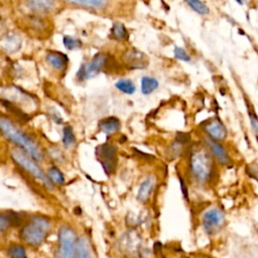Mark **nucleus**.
Returning <instances> with one entry per match:
<instances>
[{"label":"nucleus","mask_w":258,"mask_h":258,"mask_svg":"<svg viewBox=\"0 0 258 258\" xmlns=\"http://www.w3.org/2000/svg\"><path fill=\"white\" fill-rule=\"evenodd\" d=\"M10 156L16 164H18L20 167H22L24 170L29 172L34 177L40 179L47 188L52 189V182L49 180L47 175L44 174L40 166L34 161L35 159L23 148L14 147L10 151Z\"/></svg>","instance_id":"obj_3"},{"label":"nucleus","mask_w":258,"mask_h":258,"mask_svg":"<svg viewBox=\"0 0 258 258\" xmlns=\"http://www.w3.org/2000/svg\"><path fill=\"white\" fill-rule=\"evenodd\" d=\"M204 128L208 135L217 141L223 140L227 136V129L219 119H212L206 123Z\"/></svg>","instance_id":"obj_10"},{"label":"nucleus","mask_w":258,"mask_h":258,"mask_svg":"<svg viewBox=\"0 0 258 258\" xmlns=\"http://www.w3.org/2000/svg\"><path fill=\"white\" fill-rule=\"evenodd\" d=\"M0 128L2 134L10 141L14 142L26 152H28L36 161L43 160V153L39 146L26 134L21 132L12 122L6 117H1Z\"/></svg>","instance_id":"obj_1"},{"label":"nucleus","mask_w":258,"mask_h":258,"mask_svg":"<svg viewBox=\"0 0 258 258\" xmlns=\"http://www.w3.org/2000/svg\"><path fill=\"white\" fill-rule=\"evenodd\" d=\"M175 140L180 142L181 144H186L189 141V134L183 133V132H178V133H176Z\"/></svg>","instance_id":"obj_31"},{"label":"nucleus","mask_w":258,"mask_h":258,"mask_svg":"<svg viewBox=\"0 0 258 258\" xmlns=\"http://www.w3.org/2000/svg\"><path fill=\"white\" fill-rule=\"evenodd\" d=\"M46 62L55 71L62 72L68 64V56L59 51H48L45 56Z\"/></svg>","instance_id":"obj_11"},{"label":"nucleus","mask_w":258,"mask_h":258,"mask_svg":"<svg viewBox=\"0 0 258 258\" xmlns=\"http://www.w3.org/2000/svg\"><path fill=\"white\" fill-rule=\"evenodd\" d=\"M47 177L49 180L57 185H61L64 183V176L62 172L55 166H51L47 170Z\"/></svg>","instance_id":"obj_23"},{"label":"nucleus","mask_w":258,"mask_h":258,"mask_svg":"<svg viewBox=\"0 0 258 258\" xmlns=\"http://www.w3.org/2000/svg\"><path fill=\"white\" fill-rule=\"evenodd\" d=\"M123 61L130 70H142L148 66L147 55L136 49L127 50L123 54Z\"/></svg>","instance_id":"obj_9"},{"label":"nucleus","mask_w":258,"mask_h":258,"mask_svg":"<svg viewBox=\"0 0 258 258\" xmlns=\"http://www.w3.org/2000/svg\"><path fill=\"white\" fill-rule=\"evenodd\" d=\"M62 43L64 45L66 48H68L69 50H73V49H79L82 46V42L81 40H79L78 38L66 35L62 38Z\"/></svg>","instance_id":"obj_27"},{"label":"nucleus","mask_w":258,"mask_h":258,"mask_svg":"<svg viewBox=\"0 0 258 258\" xmlns=\"http://www.w3.org/2000/svg\"><path fill=\"white\" fill-rule=\"evenodd\" d=\"M154 183H155V180L152 176H148L142 181V183L139 186L137 197H136L138 202L145 203L148 200V198L150 197V194L152 191V188L154 186Z\"/></svg>","instance_id":"obj_15"},{"label":"nucleus","mask_w":258,"mask_h":258,"mask_svg":"<svg viewBox=\"0 0 258 258\" xmlns=\"http://www.w3.org/2000/svg\"><path fill=\"white\" fill-rule=\"evenodd\" d=\"M134 151H135V153H136V155H139L140 157H142L143 159H145V160H151V159H154V156H152V155H149V154H146V153H144V152H141L140 150H138V149H133Z\"/></svg>","instance_id":"obj_33"},{"label":"nucleus","mask_w":258,"mask_h":258,"mask_svg":"<svg viewBox=\"0 0 258 258\" xmlns=\"http://www.w3.org/2000/svg\"><path fill=\"white\" fill-rule=\"evenodd\" d=\"M186 2V4L197 13L202 14V15H206L210 12L208 6L201 0H184Z\"/></svg>","instance_id":"obj_24"},{"label":"nucleus","mask_w":258,"mask_h":258,"mask_svg":"<svg viewBox=\"0 0 258 258\" xmlns=\"http://www.w3.org/2000/svg\"><path fill=\"white\" fill-rule=\"evenodd\" d=\"M161 248H162V244L160 243V242H155V244H154V246H153V249H154V251L155 252H158V251H160L161 250Z\"/></svg>","instance_id":"obj_34"},{"label":"nucleus","mask_w":258,"mask_h":258,"mask_svg":"<svg viewBox=\"0 0 258 258\" xmlns=\"http://www.w3.org/2000/svg\"><path fill=\"white\" fill-rule=\"evenodd\" d=\"M66 1L76 5L93 8V9L104 8L108 3V0H66Z\"/></svg>","instance_id":"obj_19"},{"label":"nucleus","mask_w":258,"mask_h":258,"mask_svg":"<svg viewBox=\"0 0 258 258\" xmlns=\"http://www.w3.org/2000/svg\"><path fill=\"white\" fill-rule=\"evenodd\" d=\"M115 87L119 91H121L127 95H132L136 91V87H135L134 83L131 80H127V79H121V80L117 81L115 84Z\"/></svg>","instance_id":"obj_20"},{"label":"nucleus","mask_w":258,"mask_h":258,"mask_svg":"<svg viewBox=\"0 0 258 258\" xmlns=\"http://www.w3.org/2000/svg\"><path fill=\"white\" fill-rule=\"evenodd\" d=\"M158 81L153 77L145 76L141 79V93L143 95H150L158 88Z\"/></svg>","instance_id":"obj_18"},{"label":"nucleus","mask_w":258,"mask_h":258,"mask_svg":"<svg viewBox=\"0 0 258 258\" xmlns=\"http://www.w3.org/2000/svg\"><path fill=\"white\" fill-rule=\"evenodd\" d=\"M107 63V56L103 53L96 54L92 60L88 63H83L77 74V78L80 81L93 79L105 68Z\"/></svg>","instance_id":"obj_7"},{"label":"nucleus","mask_w":258,"mask_h":258,"mask_svg":"<svg viewBox=\"0 0 258 258\" xmlns=\"http://www.w3.org/2000/svg\"><path fill=\"white\" fill-rule=\"evenodd\" d=\"M58 249L56 256L71 258L76 256L77 249V234L69 226H61L57 234Z\"/></svg>","instance_id":"obj_5"},{"label":"nucleus","mask_w":258,"mask_h":258,"mask_svg":"<svg viewBox=\"0 0 258 258\" xmlns=\"http://www.w3.org/2000/svg\"><path fill=\"white\" fill-rule=\"evenodd\" d=\"M2 49L8 53H13L17 51L21 46V39L18 35L7 34L1 40Z\"/></svg>","instance_id":"obj_14"},{"label":"nucleus","mask_w":258,"mask_h":258,"mask_svg":"<svg viewBox=\"0 0 258 258\" xmlns=\"http://www.w3.org/2000/svg\"><path fill=\"white\" fill-rule=\"evenodd\" d=\"M179 177V182H180V188H181V191H182V195L183 197L186 199V201H188V195H187V188H186V185L183 181V179L181 178V176H178Z\"/></svg>","instance_id":"obj_32"},{"label":"nucleus","mask_w":258,"mask_h":258,"mask_svg":"<svg viewBox=\"0 0 258 258\" xmlns=\"http://www.w3.org/2000/svg\"><path fill=\"white\" fill-rule=\"evenodd\" d=\"M7 254H8V256L13 257V258H25L26 250L21 245H13L8 248Z\"/></svg>","instance_id":"obj_26"},{"label":"nucleus","mask_w":258,"mask_h":258,"mask_svg":"<svg viewBox=\"0 0 258 258\" xmlns=\"http://www.w3.org/2000/svg\"><path fill=\"white\" fill-rule=\"evenodd\" d=\"M62 143L66 148H72L76 144V137L72 126L67 125L62 130Z\"/></svg>","instance_id":"obj_22"},{"label":"nucleus","mask_w":258,"mask_h":258,"mask_svg":"<svg viewBox=\"0 0 258 258\" xmlns=\"http://www.w3.org/2000/svg\"><path fill=\"white\" fill-rule=\"evenodd\" d=\"M98 127L105 134L111 135L120 130L121 124H120V121L116 117H108V118L102 119L99 122Z\"/></svg>","instance_id":"obj_13"},{"label":"nucleus","mask_w":258,"mask_h":258,"mask_svg":"<svg viewBox=\"0 0 258 258\" xmlns=\"http://www.w3.org/2000/svg\"><path fill=\"white\" fill-rule=\"evenodd\" d=\"M49 230L50 223L46 218L34 216L31 217L30 222L21 229L20 237L27 245L38 246L44 241Z\"/></svg>","instance_id":"obj_2"},{"label":"nucleus","mask_w":258,"mask_h":258,"mask_svg":"<svg viewBox=\"0 0 258 258\" xmlns=\"http://www.w3.org/2000/svg\"><path fill=\"white\" fill-rule=\"evenodd\" d=\"M206 142H207L208 146L210 147V149H211L213 155L216 157V159H217L220 163H222V164H227V163H229L230 158H229V155H228L226 149H225L221 144H219V143L217 142V140L212 139L211 137H209V138L206 139Z\"/></svg>","instance_id":"obj_12"},{"label":"nucleus","mask_w":258,"mask_h":258,"mask_svg":"<svg viewBox=\"0 0 258 258\" xmlns=\"http://www.w3.org/2000/svg\"><path fill=\"white\" fill-rule=\"evenodd\" d=\"M225 215L217 208L207 211L203 216V226L208 234L215 233L224 223Z\"/></svg>","instance_id":"obj_8"},{"label":"nucleus","mask_w":258,"mask_h":258,"mask_svg":"<svg viewBox=\"0 0 258 258\" xmlns=\"http://www.w3.org/2000/svg\"><path fill=\"white\" fill-rule=\"evenodd\" d=\"M189 168L197 180L201 182L207 181L213 170L211 157L204 150L192 151L189 159Z\"/></svg>","instance_id":"obj_4"},{"label":"nucleus","mask_w":258,"mask_h":258,"mask_svg":"<svg viewBox=\"0 0 258 258\" xmlns=\"http://www.w3.org/2000/svg\"><path fill=\"white\" fill-rule=\"evenodd\" d=\"M9 227H11V226H10V222L7 217V214H6V212L2 213L0 216V231H1V233H4L5 230H7Z\"/></svg>","instance_id":"obj_30"},{"label":"nucleus","mask_w":258,"mask_h":258,"mask_svg":"<svg viewBox=\"0 0 258 258\" xmlns=\"http://www.w3.org/2000/svg\"><path fill=\"white\" fill-rule=\"evenodd\" d=\"M236 1H237L239 4H241V5L243 4V0H236Z\"/></svg>","instance_id":"obj_35"},{"label":"nucleus","mask_w":258,"mask_h":258,"mask_svg":"<svg viewBox=\"0 0 258 258\" xmlns=\"http://www.w3.org/2000/svg\"><path fill=\"white\" fill-rule=\"evenodd\" d=\"M173 53H174V56L179 60H182V61H189L190 60L189 54L181 47L175 46L174 50H173Z\"/></svg>","instance_id":"obj_29"},{"label":"nucleus","mask_w":258,"mask_h":258,"mask_svg":"<svg viewBox=\"0 0 258 258\" xmlns=\"http://www.w3.org/2000/svg\"><path fill=\"white\" fill-rule=\"evenodd\" d=\"M96 158L102 165L105 173L110 176L117 167V149L110 143H104L96 147Z\"/></svg>","instance_id":"obj_6"},{"label":"nucleus","mask_w":258,"mask_h":258,"mask_svg":"<svg viewBox=\"0 0 258 258\" xmlns=\"http://www.w3.org/2000/svg\"><path fill=\"white\" fill-rule=\"evenodd\" d=\"M1 104H2V106H3L7 111H9V112L12 113L14 116H16L19 121H21V122H27V121H29L30 117H29L25 112H23L22 110H20V108L16 107V105L12 104L11 101L5 100L4 98H2V99H1Z\"/></svg>","instance_id":"obj_17"},{"label":"nucleus","mask_w":258,"mask_h":258,"mask_svg":"<svg viewBox=\"0 0 258 258\" xmlns=\"http://www.w3.org/2000/svg\"><path fill=\"white\" fill-rule=\"evenodd\" d=\"M6 214H7V217H8V219H9V222H10V226H11V227H16V226L21 225L22 220H21V218H20V216H19L18 213L9 211V212H6Z\"/></svg>","instance_id":"obj_28"},{"label":"nucleus","mask_w":258,"mask_h":258,"mask_svg":"<svg viewBox=\"0 0 258 258\" xmlns=\"http://www.w3.org/2000/svg\"><path fill=\"white\" fill-rule=\"evenodd\" d=\"M90 245L87 238L82 237L77 242L76 257H90Z\"/></svg>","instance_id":"obj_21"},{"label":"nucleus","mask_w":258,"mask_h":258,"mask_svg":"<svg viewBox=\"0 0 258 258\" xmlns=\"http://www.w3.org/2000/svg\"><path fill=\"white\" fill-rule=\"evenodd\" d=\"M27 6L36 12H48L53 9L54 0H26Z\"/></svg>","instance_id":"obj_16"},{"label":"nucleus","mask_w":258,"mask_h":258,"mask_svg":"<svg viewBox=\"0 0 258 258\" xmlns=\"http://www.w3.org/2000/svg\"><path fill=\"white\" fill-rule=\"evenodd\" d=\"M111 33H112L113 38H115L116 40H122L127 37V30H126L125 26L121 23H115L112 26Z\"/></svg>","instance_id":"obj_25"}]
</instances>
